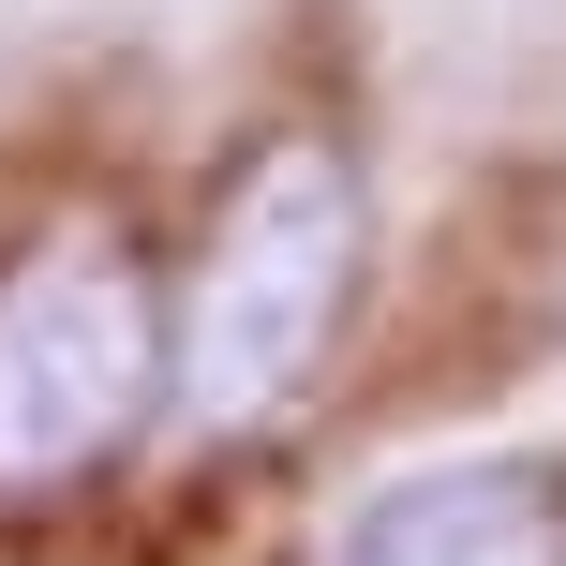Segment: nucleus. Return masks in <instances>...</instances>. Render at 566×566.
<instances>
[{
  "instance_id": "f257e3e1",
  "label": "nucleus",
  "mask_w": 566,
  "mask_h": 566,
  "mask_svg": "<svg viewBox=\"0 0 566 566\" xmlns=\"http://www.w3.org/2000/svg\"><path fill=\"white\" fill-rule=\"evenodd\" d=\"M373 269V179L328 119H269L224 165L195 239V283H179V418L254 448L283 432L343 358V313H358Z\"/></svg>"
},
{
  "instance_id": "f03ea898",
  "label": "nucleus",
  "mask_w": 566,
  "mask_h": 566,
  "mask_svg": "<svg viewBox=\"0 0 566 566\" xmlns=\"http://www.w3.org/2000/svg\"><path fill=\"white\" fill-rule=\"evenodd\" d=\"M179 402V313L149 298L119 224H60L0 269V492H75Z\"/></svg>"
},
{
  "instance_id": "7ed1b4c3",
  "label": "nucleus",
  "mask_w": 566,
  "mask_h": 566,
  "mask_svg": "<svg viewBox=\"0 0 566 566\" xmlns=\"http://www.w3.org/2000/svg\"><path fill=\"white\" fill-rule=\"evenodd\" d=\"M313 566H566V478L537 448H462L402 462L328 522Z\"/></svg>"
}]
</instances>
